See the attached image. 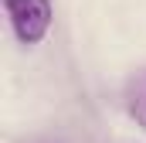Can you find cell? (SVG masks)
<instances>
[{
    "label": "cell",
    "instance_id": "obj_1",
    "mask_svg": "<svg viewBox=\"0 0 146 143\" xmlns=\"http://www.w3.org/2000/svg\"><path fill=\"white\" fill-rule=\"evenodd\" d=\"M10 27L21 44H37L51 31V0H3Z\"/></svg>",
    "mask_w": 146,
    "mask_h": 143
},
{
    "label": "cell",
    "instance_id": "obj_2",
    "mask_svg": "<svg viewBox=\"0 0 146 143\" xmlns=\"http://www.w3.org/2000/svg\"><path fill=\"white\" fill-rule=\"evenodd\" d=\"M126 99H129V116L139 123L146 130V68L129 82V92H126Z\"/></svg>",
    "mask_w": 146,
    "mask_h": 143
}]
</instances>
